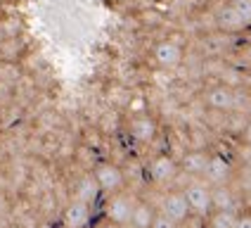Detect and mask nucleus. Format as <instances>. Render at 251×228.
<instances>
[{
	"label": "nucleus",
	"mask_w": 251,
	"mask_h": 228,
	"mask_svg": "<svg viewBox=\"0 0 251 228\" xmlns=\"http://www.w3.org/2000/svg\"><path fill=\"white\" fill-rule=\"evenodd\" d=\"M182 195H185V202H187L190 216L206 219L213 212V204H211V183H206V181L195 178L192 183L182 190Z\"/></svg>",
	"instance_id": "obj_1"
},
{
	"label": "nucleus",
	"mask_w": 251,
	"mask_h": 228,
	"mask_svg": "<svg viewBox=\"0 0 251 228\" xmlns=\"http://www.w3.org/2000/svg\"><path fill=\"white\" fill-rule=\"evenodd\" d=\"M133 207H135V200L121 190V193L109 195V200L104 202V216H107V221L128 228L130 226V216H133Z\"/></svg>",
	"instance_id": "obj_2"
},
{
	"label": "nucleus",
	"mask_w": 251,
	"mask_h": 228,
	"mask_svg": "<svg viewBox=\"0 0 251 228\" xmlns=\"http://www.w3.org/2000/svg\"><path fill=\"white\" fill-rule=\"evenodd\" d=\"M93 178H95V183L100 185V190L102 193H109V195H114V193H121L124 190V171L119 169L116 164H100L98 169H95V173H93Z\"/></svg>",
	"instance_id": "obj_3"
},
{
	"label": "nucleus",
	"mask_w": 251,
	"mask_h": 228,
	"mask_svg": "<svg viewBox=\"0 0 251 228\" xmlns=\"http://www.w3.org/2000/svg\"><path fill=\"white\" fill-rule=\"evenodd\" d=\"M159 212H164L171 221H176L178 226H182V224L190 219V209H187V202H185L182 190H171V193H166L164 200H161V209H159Z\"/></svg>",
	"instance_id": "obj_4"
},
{
	"label": "nucleus",
	"mask_w": 251,
	"mask_h": 228,
	"mask_svg": "<svg viewBox=\"0 0 251 228\" xmlns=\"http://www.w3.org/2000/svg\"><path fill=\"white\" fill-rule=\"evenodd\" d=\"M90 216H93L90 204L74 200L62 214V224H64V228H88L90 226Z\"/></svg>",
	"instance_id": "obj_5"
},
{
	"label": "nucleus",
	"mask_w": 251,
	"mask_h": 228,
	"mask_svg": "<svg viewBox=\"0 0 251 228\" xmlns=\"http://www.w3.org/2000/svg\"><path fill=\"white\" fill-rule=\"evenodd\" d=\"M180 59H182V48L178 43H173V41L156 43V48H154V62H156L159 67L173 69V67L180 64Z\"/></svg>",
	"instance_id": "obj_6"
},
{
	"label": "nucleus",
	"mask_w": 251,
	"mask_h": 228,
	"mask_svg": "<svg viewBox=\"0 0 251 228\" xmlns=\"http://www.w3.org/2000/svg\"><path fill=\"white\" fill-rule=\"evenodd\" d=\"M178 171H180V167L166 155L156 157L152 164H150V176H152V181L154 183H161V185L171 183V181L178 176Z\"/></svg>",
	"instance_id": "obj_7"
},
{
	"label": "nucleus",
	"mask_w": 251,
	"mask_h": 228,
	"mask_svg": "<svg viewBox=\"0 0 251 228\" xmlns=\"http://www.w3.org/2000/svg\"><path fill=\"white\" fill-rule=\"evenodd\" d=\"M230 178V164L225 162V157L209 155V164L204 171V181L211 185H225V181Z\"/></svg>",
	"instance_id": "obj_8"
},
{
	"label": "nucleus",
	"mask_w": 251,
	"mask_h": 228,
	"mask_svg": "<svg viewBox=\"0 0 251 228\" xmlns=\"http://www.w3.org/2000/svg\"><path fill=\"white\" fill-rule=\"evenodd\" d=\"M206 164H209V155L201 152V150H192V152H187V155L182 157L178 167L185 173H190L192 178H201L204 171H206Z\"/></svg>",
	"instance_id": "obj_9"
},
{
	"label": "nucleus",
	"mask_w": 251,
	"mask_h": 228,
	"mask_svg": "<svg viewBox=\"0 0 251 228\" xmlns=\"http://www.w3.org/2000/svg\"><path fill=\"white\" fill-rule=\"evenodd\" d=\"M130 136L138 142H152L156 138V121L150 116H135L130 121Z\"/></svg>",
	"instance_id": "obj_10"
},
{
	"label": "nucleus",
	"mask_w": 251,
	"mask_h": 228,
	"mask_svg": "<svg viewBox=\"0 0 251 228\" xmlns=\"http://www.w3.org/2000/svg\"><path fill=\"white\" fill-rule=\"evenodd\" d=\"M211 204L213 212H235V195L230 185H211Z\"/></svg>",
	"instance_id": "obj_11"
},
{
	"label": "nucleus",
	"mask_w": 251,
	"mask_h": 228,
	"mask_svg": "<svg viewBox=\"0 0 251 228\" xmlns=\"http://www.w3.org/2000/svg\"><path fill=\"white\" fill-rule=\"evenodd\" d=\"M206 102L213 110H230L235 105V93L227 86H216V88H211L206 93Z\"/></svg>",
	"instance_id": "obj_12"
},
{
	"label": "nucleus",
	"mask_w": 251,
	"mask_h": 228,
	"mask_svg": "<svg viewBox=\"0 0 251 228\" xmlns=\"http://www.w3.org/2000/svg\"><path fill=\"white\" fill-rule=\"evenodd\" d=\"M154 209L150 202H142V200H135V207H133V216H130V228H150L154 221Z\"/></svg>",
	"instance_id": "obj_13"
},
{
	"label": "nucleus",
	"mask_w": 251,
	"mask_h": 228,
	"mask_svg": "<svg viewBox=\"0 0 251 228\" xmlns=\"http://www.w3.org/2000/svg\"><path fill=\"white\" fill-rule=\"evenodd\" d=\"M100 193H102V190H100V185L95 183L93 176H83V178L78 181V185H76V200H78V202H85V204H93V202L98 200Z\"/></svg>",
	"instance_id": "obj_14"
},
{
	"label": "nucleus",
	"mask_w": 251,
	"mask_h": 228,
	"mask_svg": "<svg viewBox=\"0 0 251 228\" xmlns=\"http://www.w3.org/2000/svg\"><path fill=\"white\" fill-rule=\"evenodd\" d=\"M216 22H218V27L225 28V31H242V28H244V24H242V19L237 17V12L230 7V2H225L223 7L218 10Z\"/></svg>",
	"instance_id": "obj_15"
},
{
	"label": "nucleus",
	"mask_w": 251,
	"mask_h": 228,
	"mask_svg": "<svg viewBox=\"0 0 251 228\" xmlns=\"http://www.w3.org/2000/svg\"><path fill=\"white\" fill-rule=\"evenodd\" d=\"M237 212H211L204 219V228H235Z\"/></svg>",
	"instance_id": "obj_16"
},
{
	"label": "nucleus",
	"mask_w": 251,
	"mask_h": 228,
	"mask_svg": "<svg viewBox=\"0 0 251 228\" xmlns=\"http://www.w3.org/2000/svg\"><path fill=\"white\" fill-rule=\"evenodd\" d=\"M227 2H230V7L237 12V17L242 19V24L249 27L251 24V0H227Z\"/></svg>",
	"instance_id": "obj_17"
},
{
	"label": "nucleus",
	"mask_w": 251,
	"mask_h": 228,
	"mask_svg": "<svg viewBox=\"0 0 251 228\" xmlns=\"http://www.w3.org/2000/svg\"><path fill=\"white\" fill-rule=\"evenodd\" d=\"M150 228H180V226H178L176 221H171L164 212H159V209H156V214H154V221H152V226H150Z\"/></svg>",
	"instance_id": "obj_18"
},
{
	"label": "nucleus",
	"mask_w": 251,
	"mask_h": 228,
	"mask_svg": "<svg viewBox=\"0 0 251 228\" xmlns=\"http://www.w3.org/2000/svg\"><path fill=\"white\" fill-rule=\"evenodd\" d=\"M235 228H251V209L237 214V221H235Z\"/></svg>",
	"instance_id": "obj_19"
},
{
	"label": "nucleus",
	"mask_w": 251,
	"mask_h": 228,
	"mask_svg": "<svg viewBox=\"0 0 251 228\" xmlns=\"http://www.w3.org/2000/svg\"><path fill=\"white\" fill-rule=\"evenodd\" d=\"M100 228H124V226H119V224H112V221H104Z\"/></svg>",
	"instance_id": "obj_20"
},
{
	"label": "nucleus",
	"mask_w": 251,
	"mask_h": 228,
	"mask_svg": "<svg viewBox=\"0 0 251 228\" xmlns=\"http://www.w3.org/2000/svg\"><path fill=\"white\" fill-rule=\"evenodd\" d=\"M5 204H7V200H5V195L0 193V214L5 212Z\"/></svg>",
	"instance_id": "obj_21"
},
{
	"label": "nucleus",
	"mask_w": 251,
	"mask_h": 228,
	"mask_svg": "<svg viewBox=\"0 0 251 228\" xmlns=\"http://www.w3.org/2000/svg\"><path fill=\"white\" fill-rule=\"evenodd\" d=\"M10 228H19V226H10Z\"/></svg>",
	"instance_id": "obj_22"
},
{
	"label": "nucleus",
	"mask_w": 251,
	"mask_h": 228,
	"mask_svg": "<svg viewBox=\"0 0 251 228\" xmlns=\"http://www.w3.org/2000/svg\"><path fill=\"white\" fill-rule=\"evenodd\" d=\"M249 55H251V53H249Z\"/></svg>",
	"instance_id": "obj_23"
}]
</instances>
